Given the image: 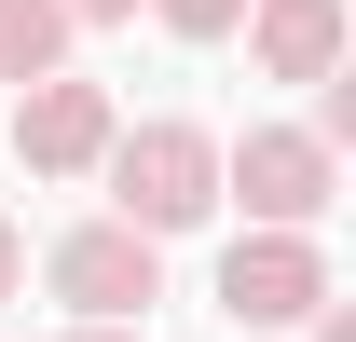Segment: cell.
Here are the masks:
<instances>
[{
	"instance_id": "cell-8",
	"label": "cell",
	"mask_w": 356,
	"mask_h": 342,
	"mask_svg": "<svg viewBox=\"0 0 356 342\" xmlns=\"http://www.w3.org/2000/svg\"><path fill=\"white\" fill-rule=\"evenodd\" d=\"M151 14H165L178 42H233V28H247V0H151Z\"/></svg>"
},
{
	"instance_id": "cell-9",
	"label": "cell",
	"mask_w": 356,
	"mask_h": 342,
	"mask_svg": "<svg viewBox=\"0 0 356 342\" xmlns=\"http://www.w3.org/2000/svg\"><path fill=\"white\" fill-rule=\"evenodd\" d=\"M55 14H69V28H110V14H137V0H55Z\"/></svg>"
},
{
	"instance_id": "cell-4",
	"label": "cell",
	"mask_w": 356,
	"mask_h": 342,
	"mask_svg": "<svg viewBox=\"0 0 356 342\" xmlns=\"http://www.w3.org/2000/svg\"><path fill=\"white\" fill-rule=\"evenodd\" d=\"M220 315H233V329H302V315H329L315 233H247V247L220 260Z\"/></svg>"
},
{
	"instance_id": "cell-7",
	"label": "cell",
	"mask_w": 356,
	"mask_h": 342,
	"mask_svg": "<svg viewBox=\"0 0 356 342\" xmlns=\"http://www.w3.org/2000/svg\"><path fill=\"white\" fill-rule=\"evenodd\" d=\"M55 55H69V14H55V0H0V83L14 96L55 83Z\"/></svg>"
},
{
	"instance_id": "cell-2",
	"label": "cell",
	"mask_w": 356,
	"mask_h": 342,
	"mask_svg": "<svg viewBox=\"0 0 356 342\" xmlns=\"http://www.w3.org/2000/svg\"><path fill=\"white\" fill-rule=\"evenodd\" d=\"M220 192H247L261 233H315V219H329V151H315L302 124H247L233 165H220Z\"/></svg>"
},
{
	"instance_id": "cell-12",
	"label": "cell",
	"mask_w": 356,
	"mask_h": 342,
	"mask_svg": "<svg viewBox=\"0 0 356 342\" xmlns=\"http://www.w3.org/2000/svg\"><path fill=\"white\" fill-rule=\"evenodd\" d=\"M69 342H137V329H69Z\"/></svg>"
},
{
	"instance_id": "cell-1",
	"label": "cell",
	"mask_w": 356,
	"mask_h": 342,
	"mask_svg": "<svg viewBox=\"0 0 356 342\" xmlns=\"http://www.w3.org/2000/svg\"><path fill=\"white\" fill-rule=\"evenodd\" d=\"M110 206H124L137 247L192 233V219L220 206V137H206V124H137V137H110Z\"/></svg>"
},
{
	"instance_id": "cell-6",
	"label": "cell",
	"mask_w": 356,
	"mask_h": 342,
	"mask_svg": "<svg viewBox=\"0 0 356 342\" xmlns=\"http://www.w3.org/2000/svg\"><path fill=\"white\" fill-rule=\"evenodd\" d=\"M247 55L274 83H343V0H261L247 14Z\"/></svg>"
},
{
	"instance_id": "cell-3",
	"label": "cell",
	"mask_w": 356,
	"mask_h": 342,
	"mask_svg": "<svg viewBox=\"0 0 356 342\" xmlns=\"http://www.w3.org/2000/svg\"><path fill=\"white\" fill-rule=\"evenodd\" d=\"M55 301H69L83 329H137V315L165 301V260L137 247L124 219H96V233H69V247H55Z\"/></svg>"
},
{
	"instance_id": "cell-5",
	"label": "cell",
	"mask_w": 356,
	"mask_h": 342,
	"mask_svg": "<svg viewBox=\"0 0 356 342\" xmlns=\"http://www.w3.org/2000/svg\"><path fill=\"white\" fill-rule=\"evenodd\" d=\"M110 137H124V124H110V96L69 83V69L14 96V165H28V178H83V165H110Z\"/></svg>"
},
{
	"instance_id": "cell-10",
	"label": "cell",
	"mask_w": 356,
	"mask_h": 342,
	"mask_svg": "<svg viewBox=\"0 0 356 342\" xmlns=\"http://www.w3.org/2000/svg\"><path fill=\"white\" fill-rule=\"evenodd\" d=\"M14 274H28V233H14V219H0V301H14Z\"/></svg>"
},
{
	"instance_id": "cell-11",
	"label": "cell",
	"mask_w": 356,
	"mask_h": 342,
	"mask_svg": "<svg viewBox=\"0 0 356 342\" xmlns=\"http://www.w3.org/2000/svg\"><path fill=\"white\" fill-rule=\"evenodd\" d=\"M315 342H356V315H315Z\"/></svg>"
}]
</instances>
